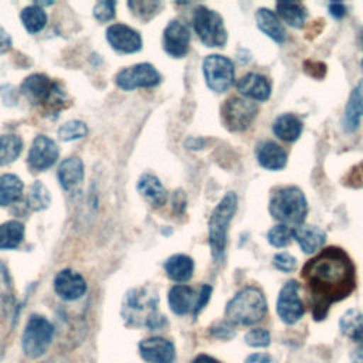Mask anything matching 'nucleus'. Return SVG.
<instances>
[{
    "label": "nucleus",
    "mask_w": 363,
    "mask_h": 363,
    "mask_svg": "<svg viewBox=\"0 0 363 363\" xmlns=\"http://www.w3.org/2000/svg\"><path fill=\"white\" fill-rule=\"evenodd\" d=\"M312 315L325 319L333 302L347 298L356 288V267L340 247H328L302 268Z\"/></svg>",
    "instance_id": "nucleus-1"
},
{
    "label": "nucleus",
    "mask_w": 363,
    "mask_h": 363,
    "mask_svg": "<svg viewBox=\"0 0 363 363\" xmlns=\"http://www.w3.org/2000/svg\"><path fill=\"white\" fill-rule=\"evenodd\" d=\"M121 315L126 325L133 328L162 329L167 325L166 316L159 312V295L152 286L132 288L126 292Z\"/></svg>",
    "instance_id": "nucleus-2"
},
{
    "label": "nucleus",
    "mask_w": 363,
    "mask_h": 363,
    "mask_svg": "<svg viewBox=\"0 0 363 363\" xmlns=\"http://www.w3.org/2000/svg\"><path fill=\"white\" fill-rule=\"evenodd\" d=\"M269 214L288 227L305 223L309 207L303 191L296 186H282L272 191L268 204Z\"/></svg>",
    "instance_id": "nucleus-3"
},
{
    "label": "nucleus",
    "mask_w": 363,
    "mask_h": 363,
    "mask_svg": "<svg viewBox=\"0 0 363 363\" xmlns=\"http://www.w3.org/2000/svg\"><path fill=\"white\" fill-rule=\"evenodd\" d=\"M268 312L267 299L259 288L245 286L225 306L227 320L233 325L251 326L261 322Z\"/></svg>",
    "instance_id": "nucleus-4"
},
{
    "label": "nucleus",
    "mask_w": 363,
    "mask_h": 363,
    "mask_svg": "<svg viewBox=\"0 0 363 363\" xmlns=\"http://www.w3.org/2000/svg\"><path fill=\"white\" fill-rule=\"evenodd\" d=\"M23 95L45 112L57 113L67 105V94L64 88L44 74H31L21 82Z\"/></svg>",
    "instance_id": "nucleus-5"
},
{
    "label": "nucleus",
    "mask_w": 363,
    "mask_h": 363,
    "mask_svg": "<svg viewBox=\"0 0 363 363\" xmlns=\"http://www.w3.org/2000/svg\"><path fill=\"white\" fill-rule=\"evenodd\" d=\"M238 197L235 191H228L218 201L208 218V245L214 261H221L227 247V233L237 211Z\"/></svg>",
    "instance_id": "nucleus-6"
},
{
    "label": "nucleus",
    "mask_w": 363,
    "mask_h": 363,
    "mask_svg": "<svg viewBox=\"0 0 363 363\" xmlns=\"http://www.w3.org/2000/svg\"><path fill=\"white\" fill-rule=\"evenodd\" d=\"M193 28L206 47H224L227 30L221 14L207 6H197L193 10Z\"/></svg>",
    "instance_id": "nucleus-7"
},
{
    "label": "nucleus",
    "mask_w": 363,
    "mask_h": 363,
    "mask_svg": "<svg viewBox=\"0 0 363 363\" xmlns=\"http://www.w3.org/2000/svg\"><path fill=\"white\" fill-rule=\"evenodd\" d=\"M52 336L54 326L48 319L40 315L30 316L21 335V349L24 354L30 359L41 357L51 345Z\"/></svg>",
    "instance_id": "nucleus-8"
},
{
    "label": "nucleus",
    "mask_w": 363,
    "mask_h": 363,
    "mask_svg": "<svg viewBox=\"0 0 363 363\" xmlns=\"http://www.w3.org/2000/svg\"><path fill=\"white\" fill-rule=\"evenodd\" d=\"M258 115V106L244 98L231 96L221 106V121L230 132H242Z\"/></svg>",
    "instance_id": "nucleus-9"
},
{
    "label": "nucleus",
    "mask_w": 363,
    "mask_h": 363,
    "mask_svg": "<svg viewBox=\"0 0 363 363\" xmlns=\"http://www.w3.org/2000/svg\"><path fill=\"white\" fill-rule=\"evenodd\" d=\"M203 75L211 91L223 94L234 82V64L225 55L210 54L203 61Z\"/></svg>",
    "instance_id": "nucleus-10"
},
{
    "label": "nucleus",
    "mask_w": 363,
    "mask_h": 363,
    "mask_svg": "<svg viewBox=\"0 0 363 363\" xmlns=\"http://www.w3.org/2000/svg\"><path fill=\"white\" fill-rule=\"evenodd\" d=\"M116 85L123 91L153 88L162 82L160 72L149 62H139L121 69L115 77Z\"/></svg>",
    "instance_id": "nucleus-11"
},
{
    "label": "nucleus",
    "mask_w": 363,
    "mask_h": 363,
    "mask_svg": "<svg viewBox=\"0 0 363 363\" xmlns=\"http://www.w3.org/2000/svg\"><path fill=\"white\" fill-rule=\"evenodd\" d=\"M277 313L286 325L296 323L305 313V306L299 298V284L295 279L285 282L277 299Z\"/></svg>",
    "instance_id": "nucleus-12"
},
{
    "label": "nucleus",
    "mask_w": 363,
    "mask_h": 363,
    "mask_svg": "<svg viewBox=\"0 0 363 363\" xmlns=\"http://www.w3.org/2000/svg\"><path fill=\"white\" fill-rule=\"evenodd\" d=\"M189 27L177 18L170 20L163 30V50L173 58H183L189 52Z\"/></svg>",
    "instance_id": "nucleus-13"
},
{
    "label": "nucleus",
    "mask_w": 363,
    "mask_h": 363,
    "mask_svg": "<svg viewBox=\"0 0 363 363\" xmlns=\"http://www.w3.org/2000/svg\"><path fill=\"white\" fill-rule=\"evenodd\" d=\"M58 153V147L52 139L44 135H38L33 140L28 152V166L35 172L45 170L55 163Z\"/></svg>",
    "instance_id": "nucleus-14"
},
{
    "label": "nucleus",
    "mask_w": 363,
    "mask_h": 363,
    "mask_svg": "<svg viewBox=\"0 0 363 363\" xmlns=\"http://www.w3.org/2000/svg\"><path fill=\"white\" fill-rule=\"evenodd\" d=\"M139 354L147 363H174L176 347L164 337H147L139 343Z\"/></svg>",
    "instance_id": "nucleus-15"
},
{
    "label": "nucleus",
    "mask_w": 363,
    "mask_h": 363,
    "mask_svg": "<svg viewBox=\"0 0 363 363\" xmlns=\"http://www.w3.org/2000/svg\"><path fill=\"white\" fill-rule=\"evenodd\" d=\"M106 40L109 41L112 48L128 54L139 51L143 44L140 34L135 28L122 23L112 24L108 27Z\"/></svg>",
    "instance_id": "nucleus-16"
},
{
    "label": "nucleus",
    "mask_w": 363,
    "mask_h": 363,
    "mask_svg": "<svg viewBox=\"0 0 363 363\" xmlns=\"http://www.w3.org/2000/svg\"><path fill=\"white\" fill-rule=\"evenodd\" d=\"M54 291L64 301H75L85 294L86 282L79 272L62 269L54 277Z\"/></svg>",
    "instance_id": "nucleus-17"
},
{
    "label": "nucleus",
    "mask_w": 363,
    "mask_h": 363,
    "mask_svg": "<svg viewBox=\"0 0 363 363\" xmlns=\"http://www.w3.org/2000/svg\"><path fill=\"white\" fill-rule=\"evenodd\" d=\"M235 86L241 95L259 102L268 101L272 92L269 79L258 72L245 74L237 81Z\"/></svg>",
    "instance_id": "nucleus-18"
},
{
    "label": "nucleus",
    "mask_w": 363,
    "mask_h": 363,
    "mask_svg": "<svg viewBox=\"0 0 363 363\" xmlns=\"http://www.w3.org/2000/svg\"><path fill=\"white\" fill-rule=\"evenodd\" d=\"M257 160L261 164V167L278 172L282 170L286 166L288 155L282 146L272 140H264L257 146Z\"/></svg>",
    "instance_id": "nucleus-19"
},
{
    "label": "nucleus",
    "mask_w": 363,
    "mask_h": 363,
    "mask_svg": "<svg viewBox=\"0 0 363 363\" xmlns=\"http://www.w3.org/2000/svg\"><path fill=\"white\" fill-rule=\"evenodd\" d=\"M292 238L298 242L305 254H312L323 247L326 241V233L316 225H296L292 227Z\"/></svg>",
    "instance_id": "nucleus-20"
},
{
    "label": "nucleus",
    "mask_w": 363,
    "mask_h": 363,
    "mask_svg": "<svg viewBox=\"0 0 363 363\" xmlns=\"http://www.w3.org/2000/svg\"><path fill=\"white\" fill-rule=\"evenodd\" d=\"M363 116V79L350 92L349 101L345 106L342 116L343 130L347 133L354 132L359 128L360 118Z\"/></svg>",
    "instance_id": "nucleus-21"
},
{
    "label": "nucleus",
    "mask_w": 363,
    "mask_h": 363,
    "mask_svg": "<svg viewBox=\"0 0 363 363\" xmlns=\"http://www.w3.org/2000/svg\"><path fill=\"white\" fill-rule=\"evenodd\" d=\"M255 21L258 28L269 37L274 43L282 44L286 40V30L284 28L282 23L279 21L275 11L267 7H259L255 11Z\"/></svg>",
    "instance_id": "nucleus-22"
},
{
    "label": "nucleus",
    "mask_w": 363,
    "mask_h": 363,
    "mask_svg": "<svg viewBox=\"0 0 363 363\" xmlns=\"http://www.w3.org/2000/svg\"><path fill=\"white\" fill-rule=\"evenodd\" d=\"M140 196L153 207H162L167 200V193L162 182L152 173H145L136 184Z\"/></svg>",
    "instance_id": "nucleus-23"
},
{
    "label": "nucleus",
    "mask_w": 363,
    "mask_h": 363,
    "mask_svg": "<svg viewBox=\"0 0 363 363\" xmlns=\"http://www.w3.org/2000/svg\"><path fill=\"white\" fill-rule=\"evenodd\" d=\"M163 267L166 275L177 284H184L190 281L194 272V261L186 254H174L169 257L164 261Z\"/></svg>",
    "instance_id": "nucleus-24"
},
{
    "label": "nucleus",
    "mask_w": 363,
    "mask_h": 363,
    "mask_svg": "<svg viewBox=\"0 0 363 363\" xmlns=\"http://www.w3.org/2000/svg\"><path fill=\"white\" fill-rule=\"evenodd\" d=\"M167 299H169V306L172 312L182 316L194 308L196 292L189 285L177 284L170 288Z\"/></svg>",
    "instance_id": "nucleus-25"
},
{
    "label": "nucleus",
    "mask_w": 363,
    "mask_h": 363,
    "mask_svg": "<svg viewBox=\"0 0 363 363\" xmlns=\"http://www.w3.org/2000/svg\"><path fill=\"white\" fill-rule=\"evenodd\" d=\"M302 121L294 113H281L272 123V132L284 142H295L302 133Z\"/></svg>",
    "instance_id": "nucleus-26"
},
{
    "label": "nucleus",
    "mask_w": 363,
    "mask_h": 363,
    "mask_svg": "<svg viewBox=\"0 0 363 363\" xmlns=\"http://www.w3.org/2000/svg\"><path fill=\"white\" fill-rule=\"evenodd\" d=\"M57 176L62 189L72 190L84 179V163L78 157H68L61 162Z\"/></svg>",
    "instance_id": "nucleus-27"
},
{
    "label": "nucleus",
    "mask_w": 363,
    "mask_h": 363,
    "mask_svg": "<svg viewBox=\"0 0 363 363\" xmlns=\"http://www.w3.org/2000/svg\"><path fill=\"white\" fill-rule=\"evenodd\" d=\"M277 14L291 27L294 28H302L308 16L306 7L299 1H291V0H282L277 1L275 4Z\"/></svg>",
    "instance_id": "nucleus-28"
},
{
    "label": "nucleus",
    "mask_w": 363,
    "mask_h": 363,
    "mask_svg": "<svg viewBox=\"0 0 363 363\" xmlns=\"http://www.w3.org/2000/svg\"><path fill=\"white\" fill-rule=\"evenodd\" d=\"M339 328L345 336L354 342H360L363 346V313L360 311H346L339 320Z\"/></svg>",
    "instance_id": "nucleus-29"
},
{
    "label": "nucleus",
    "mask_w": 363,
    "mask_h": 363,
    "mask_svg": "<svg viewBox=\"0 0 363 363\" xmlns=\"http://www.w3.org/2000/svg\"><path fill=\"white\" fill-rule=\"evenodd\" d=\"M23 193V182L16 174L0 176V206H9L17 201Z\"/></svg>",
    "instance_id": "nucleus-30"
},
{
    "label": "nucleus",
    "mask_w": 363,
    "mask_h": 363,
    "mask_svg": "<svg viewBox=\"0 0 363 363\" xmlns=\"http://www.w3.org/2000/svg\"><path fill=\"white\" fill-rule=\"evenodd\" d=\"M24 238V225L20 221L10 220L0 225V250H13Z\"/></svg>",
    "instance_id": "nucleus-31"
},
{
    "label": "nucleus",
    "mask_w": 363,
    "mask_h": 363,
    "mask_svg": "<svg viewBox=\"0 0 363 363\" xmlns=\"http://www.w3.org/2000/svg\"><path fill=\"white\" fill-rule=\"evenodd\" d=\"M20 18L28 33H38L47 24V14L38 4L27 6L21 10Z\"/></svg>",
    "instance_id": "nucleus-32"
},
{
    "label": "nucleus",
    "mask_w": 363,
    "mask_h": 363,
    "mask_svg": "<svg viewBox=\"0 0 363 363\" xmlns=\"http://www.w3.org/2000/svg\"><path fill=\"white\" fill-rule=\"evenodd\" d=\"M23 149V140L17 135H0V166L14 162Z\"/></svg>",
    "instance_id": "nucleus-33"
},
{
    "label": "nucleus",
    "mask_w": 363,
    "mask_h": 363,
    "mask_svg": "<svg viewBox=\"0 0 363 363\" xmlns=\"http://www.w3.org/2000/svg\"><path fill=\"white\" fill-rule=\"evenodd\" d=\"M50 200H51V197H50L47 187L40 180L34 182L27 194V206L34 211H40V210H44L45 207H48Z\"/></svg>",
    "instance_id": "nucleus-34"
},
{
    "label": "nucleus",
    "mask_w": 363,
    "mask_h": 363,
    "mask_svg": "<svg viewBox=\"0 0 363 363\" xmlns=\"http://www.w3.org/2000/svg\"><path fill=\"white\" fill-rule=\"evenodd\" d=\"M268 242L275 248L286 247L292 240V227H288L285 224H277L267 233Z\"/></svg>",
    "instance_id": "nucleus-35"
},
{
    "label": "nucleus",
    "mask_w": 363,
    "mask_h": 363,
    "mask_svg": "<svg viewBox=\"0 0 363 363\" xmlns=\"http://www.w3.org/2000/svg\"><path fill=\"white\" fill-rule=\"evenodd\" d=\"M58 138L62 140H74L84 138L88 133V128L82 121H69L60 126L58 129Z\"/></svg>",
    "instance_id": "nucleus-36"
},
{
    "label": "nucleus",
    "mask_w": 363,
    "mask_h": 363,
    "mask_svg": "<svg viewBox=\"0 0 363 363\" xmlns=\"http://www.w3.org/2000/svg\"><path fill=\"white\" fill-rule=\"evenodd\" d=\"M128 6L135 16H138L143 21H147L155 14L159 13L162 3L160 1H129Z\"/></svg>",
    "instance_id": "nucleus-37"
},
{
    "label": "nucleus",
    "mask_w": 363,
    "mask_h": 363,
    "mask_svg": "<svg viewBox=\"0 0 363 363\" xmlns=\"http://www.w3.org/2000/svg\"><path fill=\"white\" fill-rule=\"evenodd\" d=\"M244 340L251 347H267L271 343V335L264 328H255L245 333Z\"/></svg>",
    "instance_id": "nucleus-38"
},
{
    "label": "nucleus",
    "mask_w": 363,
    "mask_h": 363,
    "mask_svg": "<svg viewBox=\"0 0 363 363\" xmlns=\"http://www.w3.org/2000/svg\"><path fill=\"white\" fill-rule=\"evenodd\" d=\"M272 264L278 271L288 274V272L295 271V268L298 265V261L294 255H291L288 252H278V254L274 255Z\"/></svg>",
    "instance_id": "nucleus-39"
},
{
    "label": "nucleus",
    "mask_w": 363,
    "mask_h": 363,
    "mask_svg": "<svg viewBox=\"0 0 363 363\" xmlns=\"http://www.w3.org/2000/svg\"><path fill=\"white\" fill-rule=\"evenodd\" d=\"M208 332L213 337L217 339H223V340H228L231 337L235 336V330L231 322L228 320H223V322H217L213 326L208 328Z\"/></svg>",
    "instance_id": "nucleus-40"
},
{
    "label": "nucleus",
    "mask_w": 363,
    "mask_h": 363,
    "mask_svg": "<svg viewBox=\"0 0 363 363\" xmlns=\"http://www.w3.org/2000/svg\"><path fill=\"white\" fill-rule=\"evenodd\" d=\"M116 1H99L94 7V16L99 21H109L115 17Z\"/></svg>",
    "instance_id": "nucleus-41"
},
{
    "label": "nucleus",
    "mask_w": 363,
    "mask_h": 363,
    "mask_svg": "<svg viewBox=\"0 0 363 363\" xmlns=\"http://www.w3.org/2000/svg\"><path fill=\"white\" fill-rule=\"evenodd\" d=\"M11 298V278L7 267L0 261V301H9Z\"/></svg>",
    "instance_id": "nucleus-42"
},
{
    "label": "nucleus",
    "mask_w": 363,
    "mask_h": 363,
    "mask_svg": "<svg viewBox=\"0 0 363 363\" xmlns=\"http://www.w3.org/2000/svg\"><path fill=\"white\" fill-rule=\"evenodd\" d=\"M211 291L213 288L207 284L201 285L200 288V292H199V296L196 298V303H194V308H193V318H197V315L203 311V308L210 301V296H211Z\"/></svg>",
    "instance_id": "nucleus-43"
},
{
    "label": "nucleus",
    "mask_w": 363,
    "mask_h": 363,
    "mask_svg": "<svg viewBox=\"0 0 363 363\" xmlns=\"http://www.w3.org/2000/svg\"><path fill=\"white\" fill-rule=\"evenodd\" d=\"M303 69L305 72L316 79H322L326 74V65L320 61H312V60H306L303 62Z\"/></svg>",
    "instance_id": "nucleus-44"
},
{
    "label": "nucleus",
    "mask_w": 363,
    "mask_h": 363,
    "mask_svg": "<svg viewBox=\"0 0 363 363\" xmlns=\"http://www.w3.org/2000/svg\"><path fill=\"white\" fill-rule=\"evenodd\" d=\"M172 204H173V211L179 216H182L186 211L187 207V197L182 189H177L173 191L172 196Z\"/></svg>",
    "instance_id": "nucleus-45"
},
{
    "label": "nucleus",
    "mask_w": 363,
    "mask_h": 363,
    "mask_svg": "<svg viewBox=\"0 0 363 363\" xmlns=\"http://www.w3.org/2000/svg\"><path fill=\"white\" fill-rule=\"evenodd\" d=\"M345 184H347L350 187H360V186H363V163H359L357 166H354L349 172V174L346 176Z\"/></svg>",
    "instance_id": "nucleus-46"
},
{
    "label": "nucleus",
    "mask_w": 363,
    "mask_h": 363,
    "mask_svg": "<svg viewBox=\"0 0 363 363\" xmlns=\"http://www.w3.org/2000/svg\"><path fill=\"white\" fill-rule=\"evenodd\" d=\"M328 10H329V14H330L333 18H336V20L343 18V17L346 16V13H347V7H346V4L342 3V1L329 3Z\"/></svg>",
    "instance_id": "nucleus-47"
},
{
    "label": "nucleus",
    "mask_w": 363,
    "mask_h": 363,
    "mask_svg": "<svg viewBox=\"0 0 363 363\" xmlns=\"http://www.w3.org/2000/svg\"><path fill=\"white\" fill-rule=\"evenodd\" d=\"M244 363H278V362L268 353H252L245 359Z\"/></svg>",
    "instance_id": "nucleus-48"
},
{
    "label": "nucleus",
    "mask_w": 363,
    "mask_h": 363,
    "mask_svg": "<svg viewBox=\"0 0 363 363\" xmlns=\"http://www.w3.org/2000/svg\"><path fill=\"white\" fill-rule=\"evenodd\" d=\"M11 43L13 41H11L10 34L0 26V54L9 51L11 47Z\"/></svg>",
    "instance_id": "nucleus-49"
},
{
    "label": "nucleus",
    "mask_w": 363,
    "mask_h": 363,
    "mask_svg": "<svg viewBox=\"0 0 363 363\" xmlns=\"http://www.w3.org/2000/svg\"><path fill=\"white\" fill-rule=\"evenodd\" d=\"M206 145V139L203 138H187L186 142H184V146L186 149H190V150H197V149H203Z\"/></svg>",
    "instance_id": "nucleus-50"
},
{
    "label": "nucleus",
    "mask_w": 363,
    "mask_h": 363,
    "mask_svg": "<svg viewBox=\"0 0 363 363\" xmlns=\"http://www.w3.org/2000/svg\"><path fill=\"white\" fill-rule=\"evenodd\" d=\"M191 363H220V362L208 354H199Z\"/></svg>",
    "instance_id": "nucleus-51"
},
{
    "label": "nucleus",
    "mask_w": 363,
    "mask_h": 363,
    "mask_svg": "<svg viewBox=\"0 0 363 363\" xmlns=\"http://www.w3.org/2000/svg\"><path fill=\"white\" fill-rule=\"evenodd\" d=\"M352 359H353V363H363V346H362V349H359L353 353Z\"/></svg>",
    "instance_id": "nucleus-52"
},
{
    "label": "nucleus",
    "mask_w": 363,
    "mask_h": 363,
    "mask_svg": "<svg viewBox=\"0 0 363 363\" xmlns=\"http://www.w3.org/2000/svg\"><path fill=\"white\" fill-rule=\"evenodd\" d=\"M360 44H362V48H363V28L360 31Z\"/></svg>",
    "instance_id": "nucleus-53"
},
{
    "label": "nucleus",
    "mask_w": 363,
    "mask_h": 363,
    "mask_svg": "<svg viewBox=\"0 0 363 363\" xmlns=\"http://www.w3.org/2000/svg\"><path fill=\"white\" fill-rule=\"evenodd\" d=\"M362 69H363V60H362Z\"/></svg>",
    "instance_id": "nucleus-54"
}]
</instances>
